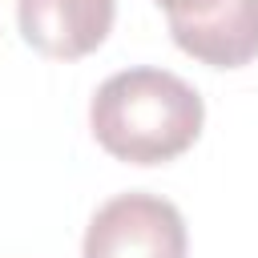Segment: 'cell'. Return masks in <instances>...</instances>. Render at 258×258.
Here are the masks:
<instances>
[{
	"mask_svg": "<svg viewBox=\"0 0 258 258\" xmlns=\"http://www.w3.org/2000/svg\"><path fill=\"white\" fill-rule=\"evenodd\" d=\"M206 121L202 93L169 69L137 64L97 85L89 129L105 153L129 165H161L185 153Z\"/></svg>",
	"mask_w": 258,
	"mask_h": 258,
	"instance_id": "cell-1",
	"label": "cell"
},
{
	"mask_svg": "<svg viewBox=\"0 0 258 258\" xmlns=\"http://www.w3.org/2000/svg\"><path fill=\"white\" fill-rule=\"evenodd\" d=\"M181 52L214 69H242L258 56V0H222L202 16H169Z\"/></svg>",
	"mask_w": 258,
	"mask_h": 258,
	"instance_id": "cell-4",
	"label": "cell"
},
{
	"mask_svg": "<svg viewBox=\"0 0 258 258\" xmlns=\"http://www.w3.org/2000/svg\"><path fill=\"white\" fill-rule=\"evenodd\" d=\"M185 218L181 210L145 189H129L97 206L85 226L81 258H185Z\"/></svg>",
	"mask_w": 258,
	"mask_h": 258,
	"instance_id": "cell-2",
	"label": "cell"
},
{
	"mask_svg": "<svg viewBox=\"0 0 258 258\" xmlns=\"http://www.w3.org/2000/svg\"><path fill=\"white\" fill-rule=\"evenodd\" d=\"M169 16H202V12H210V8H218L222 0H157Z\"/></svg>",
	"mask_w": 258,
	"mask_h": 258,
	"instance_id": "cell-5",
	"label": "cell"
},
{
	"mask_svg": "<svg viewBox=\"0 0 258 258\" xmlns=\"http://www.w3.org/2000/svg\"><path fill=\"white\" fill-rule=\"evenodd\" d=\"M117 0H16L20 36L52 60H77L105 44Z\"/></svg>",
	"mask_w": 258,
	"mask_h": 258,
	"instance_id": "cell-3",
	"label": "cell"
}]
</instances>
